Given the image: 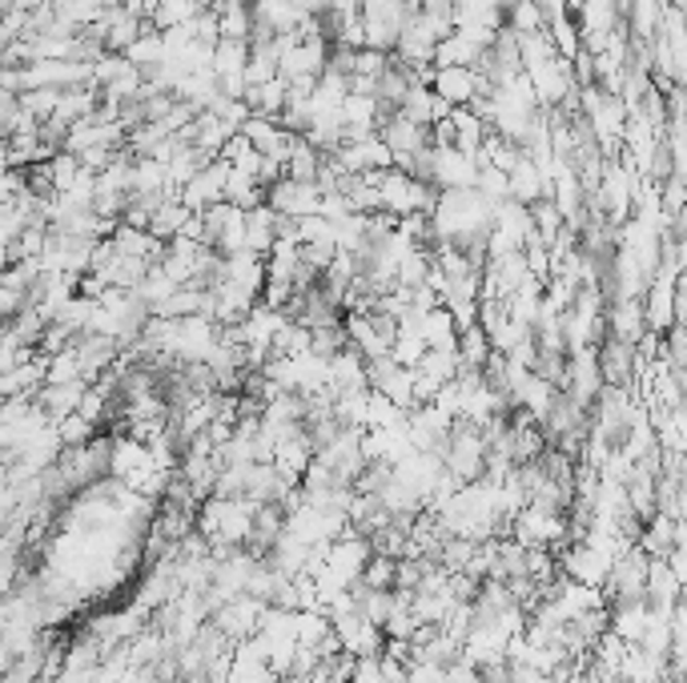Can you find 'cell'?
<instances>
[{
	"instance_id": "cell-12",
	"label": "cell",
	"mask_w": 687,
	"mask_h": 683,
	"mask_svg": "<svg viewBox=\"0 0 687 683\" xmlns=\"http://www.w3.org/2000/svg\"><path fill=\"white\" fill-rule=\"evenodd\" d=\"M189 217H193V213H189L181 201H162L150 217V234L157 237V242H169V237L181 234V225H186Z\"/></svg>"
},
{
	"instance_id": "cell-1",
	"label": "cell",
	"mask_w": 687,
	"mask_h": 683,
	"mask_svg": "<svg viewBox=\"0 0 687 683\" xmlns=\"http://www.w3.org/2000/svg\"><path fill=\"white\" fill-rule=\"evenodd\" d=\"M265 205L274 213H286V217H310V213L322 210V189L313 186V181L277 177L274 186H265Z\"/></svg>"
},
{
	"instance_id": "cell-6",
	"label": "cell",
	"mask_w": 687,
	"mask_h": 683,
	"mask_svg": "<svg viewBox=\"0 0 687 683\" xmlns=\"http://www.w3.org/2000/svg\"><path fill=\"white\" fill-rule=\"evenodd\" d=\"M213 16H217V37L222 40H250L253 9L246 0H217Z\"/></svg>"
},
{
	"instance_id": "cell-13",
	"label": "cell",
	"mask_w": 687,
	"mask_h": 683,
	"mask_svg": "<svg viewBox=\"0 0 687 683\" xmlns=\"http://www.w3.org/2000/svg\"><path fill=\"white\" fill-rule=\"evenodd\" d=\"M475 189L490 201V205H499V201H507V174L495 169V165H478Z\"/></svg>"
},
{
	"instance_id": "cell-9",
	"label": "cell",
	"mask_w": 687,
	"mask_h": 683,
	"mask_svg": "<svg viewBox=\"0 0 687 683\" xmlns=\"http://www.w3.org/2000/svg\"><path fill=\"white\" fill-rule=\"evenodd\" d=\"M450 125H454V150L466 153V157H478L483 150V137L490 133L483 117H475L471 109H450Z\"/></svg>"
},
{
	"instance_id": "cell-11",
	"label": "cell",
	"mask_w": 687,
	"mask_h": 683,
	"mask_svg": "<svg viewBox=\"0 0 687 683\" xmlns=\"http://www.w3.org/2000/svg\"><path fill=\"white\" fill-rule=\"evenodd\" d=\"M121 57H126L129 64H138L141 73H145V69H153V64H162L165 61V40H162V33L150 25L138 40H133V45H129L126 52H121Z\"/></svg>"
},
{
	"instance_id": "cell-5",
	"label": "cell",
	"mask_w": 687,
	"mask_h": 683,
	"mask_svg": "<svg viewBox=\"0 0 687 683\" xmlns=\"http://www.w3.org/2000/svg\"><path fill=\"white\" fill-rule=\"evenodd\" d=\"M507 198L519 201V205H531V201L547 198V177L531 157H519L514 169L507 174Z\"/></svg>"
},
{
	"instance_id": "cell-4",
	"label": "cell",
	"mask_w": 687,
	"mask_h": 683,
	"mask_svg": "<svg viewBox=\"0 0 687 683\" xmlns=\"http://www.w3.org/2000/svg\"><path fill=\"white\" fill-rule=\"evenodd\" d=\"M430 93L447 101L450 109H466L475 97V73L471 69H430Z\"/></svg>"
},
{
	"instance_id": "cell-8",
	"label": "cell",
	"mask_w": 687,
	"mask_h": 683,
	"mask_svg": "<svg viewBox=\"0 0 687 683\" xmlns=\"http://www.w3.org/2000/svg\"><path fill=\"white\" fill-rule=\"evenodd\" d=\"M274 242H277L274 210H270L265 201H262V205H253V210H246V249H250V254H258V258H265Z\"/></svg>"
},
{
	"instance_id": "cell-2",
	"label": "cell",
	"mask_w": 687,
	"mask_h": 683,
	"mask_svg": "<svg viewBox=\"0 0 687 683\" xmlns=\"http://www.w3.org/2000/svg\"><path fill=\"white\" fill-rule=\"evenodd\" d=\"M478 177V162L466 157L459 150H430V174H426V186H435L438 193L442 189H475Z\"/></svg>"
},
{
	"instance_id": "cell-10",
	"label": "cell",
	"mask_w": 687,
	"mask_h": 683,
	"mask_svg": "<svg viewBox=\"0 0 687 683\" xmlns=\"http://www.w3.org/2000/svg\"><path fill=\"white\" fill-rule=\"evenodd\" d=\"M318 169H322V150H313L306 137H298L286 157V177L289 181H318Z\"/></svg>"
},
{
	"instance_id": "cell-3",
	"label": "cell",
	"mask_w": 687,
	"mask_h": 683,
	"mask_svg": "<svg viewBox=\"0 0 687 683\" xmlns=\"http://www.w3.org/2000/svg\"><path fill=\"white\" fill-rule=\"evenodd\" d=\"M225 181H229V165H225L222 157H213V162H205L198 174H193V181L181 186V205H186L189 213H201L205 205H213V201H225Z\"/></svg>"
},
{
	"instance_id": "cell-7",
	"label": "cell",
	"mask_w": 687,
	"mask_h": 683,
	"mask_svg": "<svg viewBox=\"0 0 687 683\" xmlns=\"http://www.w3.org/2000/svg\"><path fill=\"white\" fill-rule=\"evenodd\" d=\"M478 52L483 49H478L475 40H466L463 33H450V37H442L435 45L430 64H435V69H475Z\"/></svg>"
}]
</instances>
